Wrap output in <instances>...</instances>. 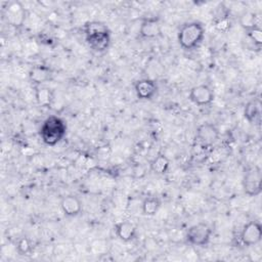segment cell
Returning <instances> with one entry per match:
<instances>
[{
    "label": "cell",
    "mask_w": 262,
    "mask_h": 262,
    "mask_svg": "<svg viewBox=\"0 0 262 262\" xmlns=\"http://www.w3.org/2000/svg\"><path fill=\"white\" fill-rule=\"evenodd\" d=\"M219 129L212 123L206 122L196 127L195 137L198 142L204 146H212L219 139Z\"/></svg>",
    "instance_id": "obj_7"
},
{
    "label": "cell",
    "mask_w": 262,
    "mask_h": 262,
    "mask_svg": "<svg viewBox=\"0 0 262 262\" xmlns=\"http://www.w3.org/2000/svg\"><path fill=\"white\" fill-rule=\"evenodd\" d=\"M115 232L117 237L125 243L132 242L137 234L136 226L128 220H123L115 225Z\"/></svg>",
    "instance_id": "obj_14"
},
{
    "label": "cell",
    "mask_w": 262,
    "mask_h": 262,
    "mask_svg": "<svg viewBox=\"0 0 262 262\" xmlns=\"http://www.w3.org/2000/svg\"><path fill=\"white\" fill-rule=\"evenodd\" d=\"M248 38L253 42L254 46H257L258 49H260L261 45H262V30H261V27L258 25V26H255L254 28H251L247 31H245Z\"/></svg>",
    "instance_id": "obj_21"
},
{
    "label": "cell",
    "mask_w": 262,
    "mask_h": 262,
    "mask_svg": "<svg viewBox=\"0 0 262 262\" xmlns=\"http://www.w3.org/2000/svg\"><path fill=\"white\" fill-rule=\"evenodd\" d=\"M61 212L67 217H77L81 214L83 209L82 201L75 194H67L61 198L59 202Z\"/></svg>",
    "instance_id": "obj_11"
},
{
    "label": "cell",
    "mask_w": 262,
    "mask_h": 262,
    "mask_svg": "<svg viewBox=\"0 0 262 262\" xmlns=\"http://www.w3.org/2000/svg\"><path fill=\"white\" fill-rule=\"evenodd\" d=\"M139 36L143 39H155L162 35V26L158 16H146L141 19Z\"/></svg>",
    "instance_id": "obj_9"
},
{
    "label": "cell",
    "mask_w": 262,
    "mask_h": 262,
    "mask_svg": "<svg viewBox=\"0 0 262 262\" xmlns=\"http://www.w3.org/2000/svg\"><path fill=\"white\" fill-rule=\"evenodd\" d=\"M243 190L249 196H257L262 191V173L260 167L254 165L245 170L243 176Z\"/></svg>",
    "instance_id": "obj_4"
},
{
    "label": "cell",
    "mask_w": 262,
    "mask_h": 262,
    "mask_svg": "<svg viewBox=\"0 0 262 262\" xmlns=\"http://www.w3.org/2000/svg\"><path fill=\"white\" fill-rule=\"evenodd\" d=\"M171 161L165 154H159L156 156L149 164L150 171L157 175H164L169 171Z\"/></svg>",
    "instance_id": "obj_17"
},
{
    "label": "cell",
    "mask_w": 262,
    "mask_h": 262,
    "mask_svg": "<svg viewBox=\"0 0 262 262\" xmlns=\"http://www.w3.org/2000/svg\"><path fill=\"white\" fill-rule=\"evenodd\" d=\"M67 134V124L63 119L57 116L47 117L39 130V135L44 144L54 146L58 144Z\"/></svg>",
    "instance_id": "obj_3"
},
{
    "label": "cell",
    "mask_w": 262,
    "mask_h": 262,
    "mask_svg": "<svg viewBox=\"0 0 262 262\" xmlns=\"http://www.w3.org/2000/svg\"><path fill=\"white\" fill-rule=\"evenodd\" d=\"M82 30L90 49L98 53L108 49L112 39L111 31L105 24L98 20H90L84 24Z\"/></svg>",
    "instance_id": "obj_1"
},
{
    "label": "cell",
    "mask_w": 262,
    "mask_h": 262,
    "mask_svg": "<svg viewBox=\"0 0 262 262\" xmlns=\"http://www.w3.org/2000/svg\"><path fill=\"white\" fill-rule=\"evenodd\" d=\"M215 95L213 90L206 84L193 86L188 94V99L198 106H206L214 101Z\"/></svg>",
    "instance_id": "obj_8"
},
{
    "label": "cell",
    "mask_w": 262,
    "mask_h": 262,
    "mask_svg": "<svg viewBox=\"0 0 262 262\" xmlns=\"http://www.w3.org/2000/svg\"><path fill=\"white\" fill-rule=\"evenodd\" d=\"M262 225L258 221H250L244 225L241 230L239 239L246 247H253L261 242Z\"/></svg>",
    "instance_id": "obj_6"
},
{
    "label": "cell",
    "mask_w": 262,
    "mask_h": 262,
    "mask_svg": "<svg viewBox=\"0 0 262 262\" xmlns=\"http://www.w3.org/2000/svg\"><path fill=\"white\" fill-rule=\"evenodd\" d=\"M206 29L201 21L192 20L183 24L177 33L179 46L185 51L196 49L204 41Z\"/></svg>",
    "instance_id": "obj_2"
},
{
    "label": "cell",
    "mask_w": 262,
    "mask_h": 262,
    "mask_svg": "<svg viewBox=\"0 0 262 262\" xmlns=\"http://www.w3.org/2000/svg\"><path fill=\"white\" fill-rule=\"evenodd\" d=\"M5 17L12 26H20L26 18V11L20 2H9L5 8Z\"/></svg>",
    "instance_id": "obj_13"
},
{
    "label": "cell",
    "mask_w": 262,
    "mask_h": 262,
    "mask_svg": "<svg viewBox=\"0 0 262 262\" xmlns=\"http://www.w3.org/2000/svg\"><path fill=\"white\" fill-rule=\"evenodd\" d=\"M239 25L245 31H247L251 28H254L255 26H258L256 14L254 12H251V11L244 12L239 16Z\"/></svg>",
    "instance_id": "obj_20"
},
{
    "label": "cell",
    "mask_w": 262,
    "mask_h": 262,
    "mask_svg": "<svg viewBox=\"0 0 262 262\" xmlns=\"http://www.w3.org/2000/svg\"><path fill=\"white\" fill-rule=\"evenodd\" d=\"M213 230L209 224L205 222H199L191 225L185 234L186 242L194 247H205L207 246L212 236Z\"/></svg>",
    "instance_id": "obj_5"
},
{
    "label": "cell",
    "mask_w": 262,
    "mask_h": 262,
    "mask_svg": "<svg viewBox=\"0 0 262 262\" xmlns=\"http://www.w3.org/2000/svg\"><path fill=\"white\" fill-rule=\"evenodd\" d=\"M159 87L155 80L140 79L134 84V91L138 99L151 100L158 93Z\"/></svg>",
    "instance_id": "obj_10"
},
{
    "label": "cell",
    "mask_w": 262,
    "mask_h": 262,
    "mask_svg": "<svg viewBox=\"0 0 262 262\" xmlns=\"http://www.w3.org/2000/svg\"><path fill=\"white\" fill-rule=\"evenodd\" d=\"M214 26H215L216 30H218L220 33H226L230 29L231 23H230L229 17H227V18H223V19L214 21Z\"/></svg>",
    "instance_id": "obj_22"
},
{
    "label": "cell",
    "mask_w": 262,
    "mask_h": 262,
    "mask_svg": "<svg viewBox=\"0 0 262 262\" xmlns=\"http://www.w3.org/2000/svg\"><path fill=\"white\" fill-rule=\"evenodd\" d=\"M34 89H35V98L39 105L43 107H48L52 104L54 100V91L51 88L41 85V86H35Z\"/></svg>",
    "instance_id": "obj_16"
},
{
    "label": "cell",
    "mask_w": 262,
    "mask_h": 262,
    "mask_svg": "<svg viewBox=\"0 0 262 262\" xmlns=\"http://www.w3.org/2000/svg\"><path fill=\"white\" fill-rule=\"evenodd\" d=\"M52 78V71L48 66L36 64L29 71V80L35 86H41Z\"/></svg>",
    "instance_id": "obj_12"
},
{
    "label": "cell",
    "mask_w": 262,
    "mask_h": 262,
    "mask_svg": "<svg viewBox=\"0 0 262 262\" xmlns=\"http://www.w3.org/2000/svg\"><path fill=\"white\" fill-rule=\"evenodd\" d=\"M245 119L252 125H260L261 122V100L253 98L247 102L244 108Z\"/></svg>",
    "instance_id": "obj_15"
},
{
    "label": "cell",
    "mask_w": 262,
    "mask_h": 262,
    "mask_svg": "<svg viewBox=\"0 0 262 262\" xmlns=\"http://www.w3.org/2000/svg\"><path fill=\"white\" fill-rule=\"evenodd\" d=\"M161 205L162 202L160 198L156 195L146 196L141 203V213L144 216H155L159 212Z\"/></svg>",
    "instance_id": "obj_18"
},
{
    "label": "cell",
    "mask_w": 262,
    "mask_h": 262,
    "mask_svg": "<svg viewBox=\"0 0 262 262\" xmlns=\"http://www.w3.org/2000/svg\"><path fill=\"white\" fill-rule=\"evenodd\" d=\"M15 250L19 256H29L33 252V244L27 236H21L17 239Z\"/></svg>",
    "instance_id": "obj_19"
}]
</instances>
